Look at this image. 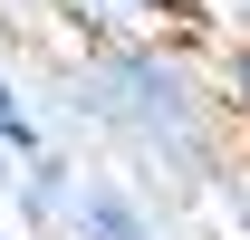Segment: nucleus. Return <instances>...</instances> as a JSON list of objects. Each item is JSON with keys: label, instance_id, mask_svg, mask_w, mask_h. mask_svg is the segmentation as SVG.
<instances>
[{"label": "nucleus", "instance_id": "7ed1b4c3", "mask_svg": "<svg viewBox=\"0 0 250 240\" xmlns=\"http://www.w3.org/2000/svg\"><path fill=\"white\" fill-rule=\"evenodd\" d=\"M67 202H77V163L67 154H29L20 163V231H58Z\"/></svg>", "mask_w": 250, "mask_h": 240}, {"label": "nucleus", "instance_id": "f257e3e1", "mask_svg": "<svg viewBox=\"0 0 250 240\" xmlns=\"http://www.w3.org/2000/svg\"><path fill=\"white\" fill-rule=\"evenodd\" d=\"M106 135H125L154 163H212V96L183 77L173 48L154 39H96L87 58V96H77Z\"/></svg>", "mask_w": 250, "mask_h": 240}, {"label": "nucleus", "instance_id": "20e7f679", "mask_svg": "<svg viewBox=\"0 0 250 240\" xmlns=\"http://www.w3.org/2000/svg\"><path fill=\"white\" fill-rule=\"evenodd\" d=\"M212 116H231V125H250V29L231 39L212 58Z\"/></svg>", "mask_w": 250, "mask_h": 240}, {"label": "nucleus", "instance_id": "f03ea898", "mask_svg": "<svg viewBox=\"0 0 250 240\" xmlns=\"http://www.w3.org/2000/svg\"><path fill=\"white\" fill-rule=\"evenodd\" d=\"M58 240H164V221L145 211L135 182L87 173V182H77V202H67V221H58Z\"/></svg>", "mask_w": 250, "mask_h": 240}, {"label": "nucleus", "instance_id": "39448f33", "mask_svg": "<svg viewBox=\"0 0 250 240\" xmlns=\"http://www.w3.org/2000/svg\"><path fill=\"white\" fill-rule=\"evenodd\" d=\"M0 154H20V163L39 154V125H29V106H20V87H10V77H0Z\"/></svg>", "mask_w": 250, "mask_h": 240}, {"label": "nucleus", "instance_id": "423d86ee", "mask_svg": "<svg viewBox=\"0 0 250 240\" xmlns=\"http://www.w3.org/2000/svg\"><path fill=\"white\" fill-rule=\"evenodd\" d=\"M96 10H116V20H135V10H154V20H173V29H192V20H202L192 0H96Z\"/></svg>", "mask_w": 250, "mask_h": 240}, {"label": "nucleus", "instance_id": "0eeeda50", "mask_svg": "<svg viewBox=\"0 0 250 240\" xmlns=\"http://www.w3.org/2000/svg\"><path fill=\"white\" fill-rule=\"evenodd\" d=\"M0 240H29V231H20V221H0Z\"/></svg>", "mask_w": 250, "mask_h": 240}]
</instances>
